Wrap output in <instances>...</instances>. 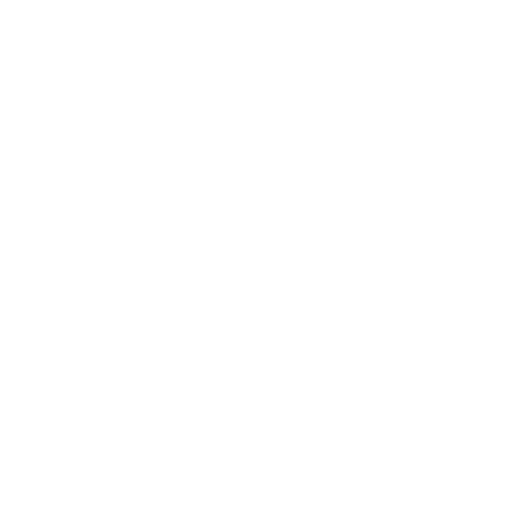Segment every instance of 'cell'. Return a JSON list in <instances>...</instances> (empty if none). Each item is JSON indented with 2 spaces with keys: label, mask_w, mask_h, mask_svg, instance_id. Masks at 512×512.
<instances>
[]
</instances>
